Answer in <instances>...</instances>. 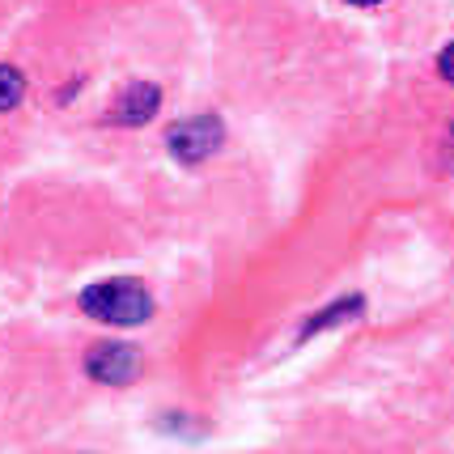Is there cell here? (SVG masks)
I'll list each match as a JSON object with an SVG mask.
<instances>
[{
    "instance_id": "cell-1",
    "label": "cell",
    "mask_w": 454,
    "mask_h": 454,
    "mask_svg": "<svg viewBox=\"0 0 454 454\" xmlns=\"http://www.w3.org/2000/svg\"><path fill=\"white\" fill-rule=\"evenodd\" d=\"M81 310L94 318V323H106V327H140L153 318V294L140 285L137 277H111L98 280L90 289H81Z\"/></svg>"
},
{
    "instance_id": "cell-2",
    "label": "cell",
    "mask_w": 454,
    "mask_h": 454,
    "mask_svg": "<svg viewBox=\"0 0 454 454\" xmlns=\"http://www.w3.org/2000/svg\"><path fill=\"white\" fill-rule=\"evenodd\" d=\"M221 145H225V123H221V115H208V111L178 119L175 128L166 132V153L178 166H200V161L213 158Z\"/></svg>"
},
{
    "instance_id": "cell-3",
    "label": "cell",
    "mask_w": 454,
    "mask_h": 454,
    "mask_svg": "<svg viewBox=\"0 0 454 454\" xmlns=\"http://www.w3.org/2000/svg\"><path fill=\"white\" fill-rule=\"evenodd\" d=\"M145 370V356L137 344H123V340H102L90 348L85 356V374L102 382V387H132Z\"/></svg>"
},
{
    "instance_id": "cell-4",
    "label": "cell",
    "mask_w": 454,
    "mask_h": 454,
    "mask_svg": "<svg viewBox=\"0 0 454 454\" xmlns=\"http://www.w3.org/2000/svg\"><path fill=\"white\" fill-rule=\"evenodd\" d=\"M158 111H161V90L158 85H149V81H132V85L111 102V111L102 115V123H111V128H145Z\"/></svg>"
},
{
    "instance_id": "cell-5",
    "label": "cell",
    "mask_w": 454,
    "mask_h": 454,
    "mask_svg": "<svg viewBox=\"0 0 454 454\" xmlns=\"http://www.w3.org/2000/svg\"><path fill=\"white\" fill-rule=\"evenodd\" d=\"M361 315H365V297H361V294H344V297L327 301L323 310H315V315L306 318V323H301V336H297V340H315V336H323V332H332V327L356 323Z\"/></svg>"
},
{
    "instance_id": "cell-6",
    "label": "cell",
    "mask_w": 454,
    "mask_h": 454,
    "mask_svg": "<svg viewBox=\"0 0 454 454\" xmlns=\"http://www.w3.org/2000/svg\"><path fill=\"white\" fill-rule=\"evenodd\" d=\"M158 429L161 434H170V437H187V442H200V437L208 434V425L196 420V416H187V412H161Z\"/></svg>"
},
{
    "instance_id": "cell-7",
    "label": "cell",
    "mask_w": 454,
    "mask_h": 454,
    "mask_svg": "<svg viewBox=\"0 0 454 454\" xmlns=\"http://www.w3.org/2000/svg\"><path fill=\"white\" fill-rule=\"evenodd\" d=\"M26 98V77L13 64H0V111H13Z\"/></svg>"
},
{
    "instance_id": "cell-8",
    "label": "cell",
    "mask_w": 454,
    "mask_h": 454,
    "mask_svg": "<svg viewBox=\"0 0 454 454\" xmlns=\"http://www.w3.org/2000/svg\"><path fill=\"white\" fill-rule=\"evenodd\" d=\"M437 77L446 81V85H454V39L437 51Z\"/></svg>"
},
{
    "instance_id": "cell-9",
    "label": "cell",
    "mask_w": 454,
    "mask_h": 454,
    "mask_svg": "<svg viewBox=\"0 0 454 454\" xmlns=\"http://www.w3.org/2000/svg\"><path fill=\"white\" fill-rule=\"evenodd\" d=\"M348 4H356V9H378L382 0H348Z\"/></svg>"
}]
</instances>
